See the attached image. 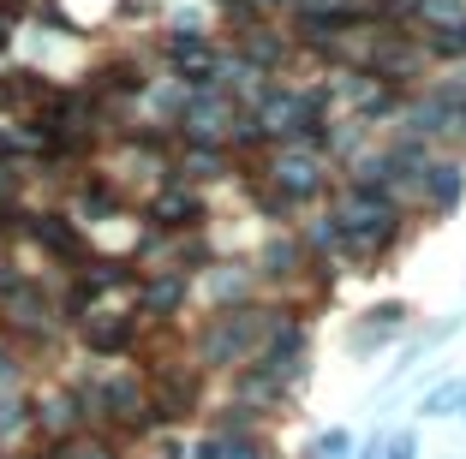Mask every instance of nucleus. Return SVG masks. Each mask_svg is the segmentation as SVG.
Segmentation results:
<instances>
[{
	"label": "nucleus",
	"mask_w": 466,
	"mask_h": 459,
	"mask_svg": "<svg viewBox=\"0 0 466 459\" xmlns=\"http://www.w3.org/2000/svg\"><path fill=\"white\" fill-rule=\"evenodd\" d=\"M461 394H466L461 382H449V388H437V394H431V400H425V412H449V405L461 400Z\"/></svg>",
	"instance_id": "obj_3"
},
{
	"label": "nucleus",
	"mask_w": 466,
	"mask_h": 459,
	"mask_svg": "<svg viewBox=\"0 0 466 459\" xmlns=\"http://www.w3.org/2000/svg\"><path fill=\"white\" fill-rule=\"evenodd\" d=\"M281 174H288V185L293 191H311V179H317V167H311V155H293L288 167H281Z\"/></svg>",
	"instance_id": "obj_1"
},
{
	"label": "nucleus",
	"mask_w": 466,
	"mask_h": 459,
	"mask_svg": "<svg viewBox=\"0 0 466 459\" xmlns=\"http://www.w3.org/2000/svg\"><path fill=\"white\" fill-rule=\"evenodd\" d=\"M228 459H258V447H246V442H239V447H228Z\"/></svg>",
	"instance_id": "obj_4"
},
{
	"label": "nucleus",
	"mask_w": 466,
	"mask_h": 459,
	"mask_svg": "<svg viewBox=\"0 0 466 459\" xmlns=\"http://www.w3.org/2000/svg\"><path fill=\"white\" fill-rule=\"evenodd\" d=\"M461 418H466V412H461Z\"/></svg>",
	"instance_id": "obj_5"
},
{
	"label": "nucleus",
	"mask_w": 466,
	"mask_h": 459,
	"mask_svg": "<svg viewBox=\"0 0 466 459\" xmlns=\"http://www.w3.org/2000/svg\"><path fill=\"white\" fill-rule=\"evenodd\" d=\"M347 447H353V442H347V430H329L323 442L311 447V459H347Z\"/></svg>",
	"instance_id": "obj_2"
}]
</instances>
